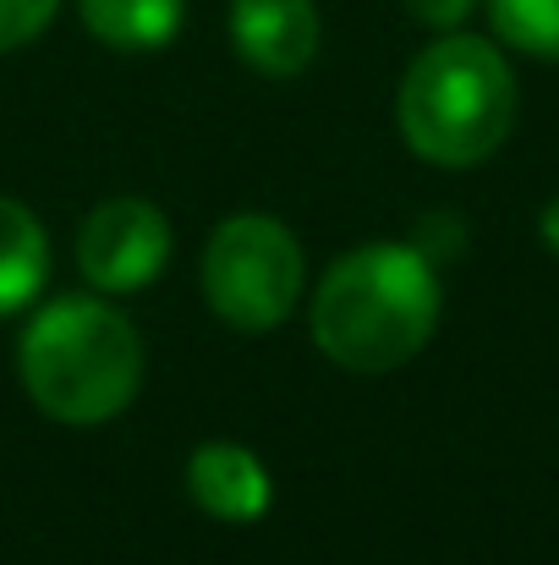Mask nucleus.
<instances>
[{
	"mask_svg": "<svg viewBox=\"0 0 559 565\" xmlns=\"http://www.w3.org/2000/svg\"><path fill=\"white\" fill-rule=\"evenodd\" d=\"M171 258V220L149 198H110L83 220L77 264L94 291H143Z\"/></svg>",
	"mask_w": 559,
	"mask_h": 565,
	"instance_id": "5",
	"label": "nucleus"
},
{
	"mask_svg": "<svg viewBox=\"0 0 559 565\" xmlns=\"http://www.w3.org/2000/svg\"><path fill=\"white\" fill-rule=\"evenodd\" d=\"M186 489H192L197 511L214 516V522H258L275 500L269 467L247 445H230V439H208V445L192 450Z\"/></svg>",
	"mask_w": 559,
	"mask_h": 565,
	"instance_id": "7",
	"label": "nucleus"
},
{
	"mask_svg": "<svg viewBox=\"0 0 559 565\" xmlns=\"http://www.w3.org/2000/svg\"><path fill=\"white\" fill-rule=\"evenodd\" d=\"M236 55L264 77H297L319 55L313 0H230Z\"/></svg>",
	"mask_w": 559,
	"mask_h": 565,
	"instance_id": "6",
	"label": "nucleus"
},
{
	"mask_svg": "<svg viewBox=\"0 0 559 565\" xmlns=\"http://www.w3.org/2000/svg\"><path fill=\"white\" fill-rule=\"evenodd\" d=\"M400 138L417 160L466 171L483 166L516 121V72L477 33H439L400 83Z\"/></svg>",
	"mask_w": 559,
	"mask_h": 565,
	"instance_id": "3",
	"label": "nucleus"
},
{
	"mask_svg": "<svg viewBox=\"0 0 559 565\" xmlns=\"http://www.w3.org/2000/svg\"><path fill=\"white\" fill-rule=\"evenodd\" d=\"M439 324L433 258L411 242H363L319 280L313 341L352 374H389L411 363Z\"/></svg>",
	"mask_w": 559,
	"mask_h": 565,
	"instance_id": "1",
	"label": "nucleus"
},
{
	"mask_svg": "<svg viewBox=\"0 0 559 565\" xmlns=\"http://www.w3.org/2000/svg\"><path fill=\"white\" fill-rule=\"evenodd\" d=\"M17 369L44 417L66 428H94L132 406L143 384V341L132 319L110 302L61 297L44 313H33Z\"/></svg>",
	"mask_w": 559,
	"mask_h": 565,
	"instance_id": "2",
	"label": "nucleus"
},
{
	"mask_svg": "<svg viewBox=\"0 0 559 565\" xmlns=\"http://www.w3.org/2000/svg\"><path fill=\"white\" fill-rule=\"evenodd\" d=\"M472 6H477V0H406V11H411L422 28H439V33H444V28H461V22L472 17Z\"/></svg>",
	"mask_w": 559,
	"mask_h": 565,
	"instance_id": "12",
	"label": "nucleus"
},
{
	"mask_svg": "<svg viewBox=\"0 0 559 565\" xmlns=\"http://www.w3.org/2000/svg\"><path fill=\"white\" fill-rule=\"evenodd\" d=\"M50 275V236L28 203L0 198V313H17L39 297Z\"/></svg>",
	"mask_w": 559,
	"mask_h": 565,
	"instance_id": "8",
	"label": "nucleus"
},
{
	"mask_svg": "<svg viewBox=\"0 0 559 565\" xmlns=\"http://www.w3.org/2000/svg\"><path fill=\"white\" fill-rule=\"evenodd\" d=\"M538 231H544V242H549V253H559V198L544 209V220H538Z\"/></svg>",
	"mask_w": 559,
	"mask_h": 565,
	"instance_id": "13",
	"label": "nucleus"
},
{
	"mask_svg": "<svg viewBox=\"0 0 559 565\" xmlns=\"http://www.w3.org/2000/svg\"><path fill=\"white\" fill-rule=\"evenodd\" d=\"M488 17L505 44L559 61V0H488Z\"/></svg>",
	"mask_w": 559,
	"mask_h": 565,
	"instance_id": "10",
	"label": "nucleus"
},
{
	"mask_svg": "<svg viewBox=\"0 0 559 565\" xmlns=\"http://www.w3.org/2000/svg\"><path fill=\"white\" fill-rule=\"evenodd\" d=\"M203 297L208 308L247 335H264L291 319L302 297V247L269 214L225 220L203 247Z\"/></svg>",
	"mask_w": 559,
	"mask_h": 565,
	"instance_id": "4",
	"label": "nucleus"
},
{
	"mask_svg": "<svg viewBox=\"0 0 559 565\" xmlns=\"http://www.w3.org/2000/svg\"><path fill=\"white\" fill-rule=\"evenodd\" d=\"M94 39L116 50H160L182 33L186 0H77Z\"/></svg>",
	"mask_w": 559,
	"mask_h": 565,
	"instance_id": "9",
	"label": "nucleus"
},
{
	"mask_svg": "<svg viewBox=\"0 0 559 565\" xmlns=\"http://www.w3.org/2000/svg\"><path fill=\"white\" fill-rule=\"evenodd\" d=\"M55 11H61V0H0V55L39 39Z\"/></svg>",
	"mask_w": 559,
	"mask_h": 565,
	"instance_id": "11",
	"label": "nucleus"
}]
</instances>
